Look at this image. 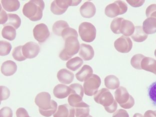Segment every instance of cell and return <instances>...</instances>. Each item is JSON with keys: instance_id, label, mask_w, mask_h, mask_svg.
<instances>
[{"instance_id": "cell-1", "label": "cell", "mask_w": 156, "mask_h": 117, "mask_svg": "<svg viewBox=\"0 0 156 117\" xmlns=\"http://www.w3.org/2000/svg\"><path fill=\"white\" fill-rule=\"evenodd\" d=\"M61 36L65 40V47L60 52L59 58L65 61L77 54L80 49V45L78 40V33L73 28L65 29L62 32Z\"/></svg>"}, {"instance_id": "cell-2", "label": "cell", "mask_w": 156, "mask_h": 117, "mask_svg": "<svg viewBox=\"0 0 156 117\" xmlns=\"http://www.w3.org/2000/svg\"><path fill=\"white\" fill-rule=\"evenodd\" d=\"M51 99L50 94L46 92L38 94L35 97V103L39 107V112L44 117H51L57 110V102Z\"/></svg>"}, {"instance_id": "cell-3", "label": "cell", "mask_w": 156, "mask_h": 117, "mask_svg": "<svg viewBox=\"0 0 156 117\" xmlns=\"http://www.w3.org/2000/svg\"><path fill=\"white\" fill-rule=\"evenodd\" d=\"M44 8L45 3L43 1H30L24 5L23 8V13L31 21L36 22L42 19Z\"/></svg>"}, {"instance_id": "cell-4", "label": "cell", "mask_w": 156, "mask_h": 117, "mask_svg": "<svg viewBox=\"0 0 156 117\" xmlns=\"http://www.w3.org/2000/svg\"><path fill=\"white\" fill-rule=\"evenodd\" d=\"M94 99L97 103L104 107L106 111L109 113H114L117 110L118 104L110 91L106 88H102L98 91Z\"/></svg>"}, {"instance_id": "cell-5", "label": "cell", "mask_w": 156, "mask_h": 117, "mask_svg": "<svg viewBox=\"0 0 156 117\" xmlns=\"http://www.w3.org/2000/svg\"><path fill=\"white\" fill-rule=\"evenodd\" d=\"M146 15L147 18L143 23V29L146 34L156 32V4H152L147 8Z\"/></svg>"}, {"instance_id": "cell-6", "label": "cell", "mask_w": 156, "mask_h": 117, "mask_svg": "<svg viewBox=\"0 0 156 117\" xmlns=\"http://www.w3.org/2000/svg\"><path fill=\"white\" fill-rule=\"evenodd\" d=\"M116 102L124 109H130L135 105V100L129 94L126 88L120 87L115 92Z\"/></svg>"}, {"instance_id": "cell-7", "label": "cell", "mask_w": 156, "mask_h": 117, "mask_svg": "<svg viewBox=\"0 0 156 117\" xmlns=\"http://www.w3.org/2000/svg\"><path fill=\"white\" fill-rule=\"evenodd\" d=\"M79 33L83 41L91 43L96 37V29L91 23L83 22L79 26Z\"/></svg>"}, {"instance_id": "cell-8", "label": "cell", "mask_w": 156, "mask_h": 117, "mask_svg": "<svg viewBox=\"0 0 156 117\" xmlns=\"http://www.w3.org/2000/svg\"><path fill=\"white\" fill-rule=\"evenodd\" d=\"M71 90L70 95L69 96L68 103L69 105L72 107L75 108L77 105L82 103L83 98L84 96V88L79 84H73L70 85Z\"/></svg>"}, {"instance_id": "cell-9", "label": "cell", "mask_w": 156, "mask_h": 117, "mask_svg": "<svg viewBox=\"0 0 156 117\" xmlns=\"http://www.w3.org/2000/svg\"><path fill=\"white\" fill-rule=\"evenodd\" d=\"M81 0L78 1H64L56 0L54 1L51 5V11L56 15H61L65 13L70 6H77L81 3Z\"/></svg>"}, {"instance_id": "cell-10", "label": "cell", "mask_w": 156, "mask_h": 117, "mask_svg": "<svg viewBox=\"0 0 156 117\" xmlns=\"http://www.w3.org/2000/svg\"><path fill=\"white\" fill-rule=\"evenodd\" d=\"M127 10L128 5L126 2L122 1H117L106 7L105 13L108 17L115 18L126 13Z\"/></svg>"}, {"instance_id": "cell-11", "label": "cell", "mask_w": 156, "mask_h": 117, "mask_svg": "<svg viewBox=\"0 0 156 117\" xmlns=\"http://www.w3.org/2000/svg\"><path fill=\"white\" fill-rule=\"evenodd\" d=\"M101 83L100 77L96 74H93L91 77L85 81L83 85L85 95L89 96L95 95L98 91Z\"/></svg>"}, {"instance_id": "cell-12", "label": "cell", "mask_w": 156, "mask_h": 117, "mask_svg": "<svg viewBox=\"0 0 156 117\" xmlns=\"http://www.w3.org/2000/svg\"><path fill=\"white\" fill-rule=\"evenodd\" d=\"M34 37L40 43L45 42L50 36L49 29L46 24L41 23L35 27L33 29Z\"/></svg>"}, {"instance_id": "cell-13", "label": "cell", "mask_w": 156, "mask_h": 117, "mask_svg": "<svg viewBox=\"0 0 156 117\" xmlns=\"http://www.w3.org/2000/svg\"><path fill=\"white\" fill-rule=\"evenodd\" d=\"M114 47L120 53H128L132 49V41L129 37L122 36L115 41Z\"/></svg>"}, {"instance_id": "cell-14", "label": "cell", "mask_w": 156, "mask_h": 117, "mask_svg": "<svg viewBox=\"0 0 156 117\" xmlns=\"http://www.w3.org/2000/svg\"><path fill=\"white\" fill-rule=\"evenodd\" d=\"M40 51V46L35 42H28L23 46V54L26 58H33L36 57Z\"/></svg>"}, {"instance_id": "cell-15", "label": "cell", "mask_w": 156, "mask_h": 117, "mask_svg": "<svg viewBox=\"0 0 156 117\" xmlns=\"http://www.w3.org/2000/svg\"><path fill=\"white\" fill-rule=\"evenodd\" d=\"M75 109L68 104L58 106L57 111L53 115L54 117H75Z\"/></svg>"}, {"instance_id": "cell-16", "label": "cell", "mask_w": 156, "mask_h": 117, "mask_svg": "<svg viewBox=\"0 0 156 117\" xmlns=\"http://www.w3.org/2000/svg\"><path fill=\"white\" fill-rule=\"evenodd\" d=\"M80 12L83 17L85 18H91L96 14V9L93 3L91 2H86L82 5Z\"/></svg>"}, {"instance_id": "cell-17", "label": "cell", "mask_w": 156, "mask_h": 117, "mask_svg": "<svg viewBox=\"0 0 156 117\" xmlns=\"http://www.w3.org/2000/svg\"><path fill=\"white\" fill-rule=\"evenodd\" d=\"M57 78L60 83L68 85L72 83L74 80V74L67 69H62L58 72Z\"/></svg>"}, {"instance_id": "cell-18", "label": "cell", "mask_w": 156, "mask_h": 117, "mask_svg": "<svg viewBox=\"0 0 156 117\" xmlns=\"http://www.w3.org/2000/svg\"><path fill=\"white\" fill-rule=\"evenodd\" d=\"M79 56L86 61L92 60L94 57L95 52L92 46L85 44L80 45Z\"/></svg>"}, {"instance_id": "cell-19", "label": "cell", "mask_w": 156, "mask_h": 117, "mask_svg": "<svg viewBox=\"0 0 156 117\" xmlns=\"http://www.w3.org/2000/svg\"><path fill=\"white\" fill-rule=\"evenodd\" d=\"M1 72L5 76H11L17 70V65L14 62L8 60L4 62L1 66Z\"/></svg>"}, {"instance_id": "cell-20", "label": "cell", "mask_w": 156, "mask_h": 117, "mask_svg": "<svg viewBox=\"0 0 156 117\" xmlns=\"http://www.w3.org/2000/svg\"><path fill=\"white\" fill-rule=\"evenodd\" d=\"M71 90L69 87L63 84H58L55 87L53 94L58 99H64L70 95Z\"/></svg>"}, {"instance_id": "cell-21", "label": "cell", "mask_w": 156, "mask_h": 117, "mask_svg": "<svg viewBox=\"0 0 156 117\" xmlns=\"http://www.w3.org/2000/svg\"><path fill=\"white\" fill-rule=\"evenodd\" d=\"M93 70L90 66L85 65L83 66L81 70L76 74V77L78 81L83 82L86 81L93 75Z\"/></svg>"}, {"instance_id": "cell-22", "label": "cell", "mask_w": 156, "mask_h": 117, "mask_svg": "<svg viewBox=\"0 0 156 117\" xmlns=\"http://www.w3.org/2000/svg\"><path fill=\"white\" fill-rule=\"evenodd\" d=\"M141 68L142 70L156 75V60L152 58L145 57L141 62Z\"/></svg>"}, {"instance_id": "cell-23", "label": "cell", "mask_w": 156, "mask_h": 117, "mask_svg": "<svg viewBox=\"0 0 156 117\" xmlns=\"http://www.w3.org/2000/svg\"><path fill=\"white\" fill-rule=\"evenodd\" d=\"M135 27L131 21L124 19L122 23L121 34L126 37L131 36L134 34Z\"/></svg>"}, {"instance_id": "cell-24", "label": "cell", "mask_w": 156, "mask_h": 117, "mask_svg": "<svg viewBox=\"0 0 156 117\" xmlns=\"http://www.w3.org/2000/svg\"><path fill=\"white\" fill-rule=\"evenodd\" d=\"M2 6L7 11L15 12L19 9L20 3L16 0H2Z\"/></svg>"}, {"instance_id": "cell-25", "label": "cell", "mask_w": 156, "mask_h": 117, "mask_svg": "<svg viewBox=\"0 0 156 117\" xmlns=\"http://www.w3.org/2000/svg\"><path fill=\"white\" fill-rule=\"evenodd\" d=\"M90 111L89 105L83 102L75 107L76 117H88L89 116Z\"/></svg>"}, {"instance_id": "cell-26", "label": "cell", "mask_w": 156, "mask_h": 117, "mask_svg": "<svg viewBox=\"0 0 156 117\" xmlns=\"http://www.w3.org/2000/svg\"><path fill=\"white\" fill-rule=\"evenodd\" d=\"M120 81L114 75H109L105 79V85L108 89L115 90L120 86Z\"/></svg>"}, {"instance_id": "cell-27", "label": "cell", "mask_w": 156, "mask_h": 117, "mask_svg": "<svg viewBox=\"0 0 156 117\" xmlns=\"http://www.w3.org/2000/svg\"><path fill=\"white\" fill-rule=\"evenodd\" d=\"M131 37L135 42L140 43L145 41L147 39L148 35L144 32L143 27L140 26L135 27V32L131 36Z\"/></svg>"}, {"instance_id": "cell-28", "label": "cell", "mask_w": 156, "mask_h": 117, "mask_svg": "<svg viewBox=\"0 0 156 117\" xmlns=\"http://www.w3.org/2000/svg\"><path fill=\"white\" fill-rule=\"evenodd\" d=\"M2 35L3 38L9 41H13L16 37V29L11 26H7L3 28L2 31Z\"/></svg>"}, {"instance_id": "cell-29", "label": "cell", "mask_w": 156, "mask_h": 117, "mask_svg": "<svg viewBox=\"0 0 156 117\" xmlns=\"http://www.w3.org/2000/svg\"><path fill=\"white\" fill-rule=\"evenodd\" d=\"M70 27L68 23L63 20L58 21L55 23L53 26V32L55 35L61 36L62 33L66 28Z\"/></svg>"}, {"instance_id": "cell-30", "label": "cell", "mask_w": 156, "mask_h": 117, "mask_svg": "<svg viewBox=\"0 0 156 117\" xmlns=\"http://www.w3.org/2000/svg\"><path fill=\"white\" fill-rule=\"evenodd\" d=\"M83 64V61L81 58L76 57L69 60L66 63V67L72 71H76Z\"/></svg>"}, {"instance_id": "cell-31", "label": "cell", "mask_w": 156, "mask_h": 117, "mask_svg": "<svg viewBox=\"0 0 156 117\" xmlns=\"http://www.w3.org/2000/svg\"><path fill=\"white\" fill-rule=\"evenodd\" d=\"M21 25V19L18 15L16 14H9L8 21L4 26H11L15 28L16 29H18Z\"/></svg>"}, {"instance_id": "cell-32", "label": "cell", "mask_w": 156, "mask_h": 117, "mask_svg": "<svg viewBox=\"0 0 156 117\" xmlns=\"http://www.w3.org/2000/svg\"><path fill=\"white\" fill-rule=\"evenodd\" d=\"M122 18H116L113 20L111 24V29L115 34H121L122 23L124 20Z\"/></svg>"}, {"instance_id": "cell-33", "label": "cell", "mask_w": 156, "mask_h": 117, "mask_svg": "<svg viewBox=\"0 0 156 117\" xmlns=\"http://www.w3.org/2000/svg\"><path fill=\"white\" fill-rule=\"evenodd\" d=\"M12 49V45L9 42L5 41L0 42V55L1 56H7L9 54Z\"/></svg>"}, {"instance_id": "cell-34", "label": "cell", "mask_w": 156, "mask_h": 117, "mask_svg": "<svg viewBox=\"0 0 156 117\" xmlns=\"http://www.w3.org/2000/svg\"><path fill=\"white\" fill-rule=\"evenodd\" d=\"M145 56L142 54H136L134 55L131 60V65L137 70H142L141 62Z\"/></svg>"}, {"instance_id": "cell-35", "label": "cell", "mask_w": 156, "mask_h": 117, "mask_svg": "<svg viewBox=\"0 0 156 117\" xmlns=\"http://www.w3.org/2000/svg\"><path fill=\"white\" fill-rule=\"evenodd\" d=\"M22 48L23 46H18L13 50L12 56L14 59L17 61H23L27 59L23 54Z\"/></svg>"}, {"instance_id": "cell-36", "label": "cell", "mask_w": 156, "mask_h": 117, "mask_svg": "<svg viewBox=\"0 0 156 117\" xmlns=\"http://www.w3.org/2000/svg\"><path fill=\"white\" fill-rule=\"evenodd\" d=\"M148 92L151 100L154 104L156 105V82L150 85Z\"/></svg>"}, {"instance_id": "cell-37", "label": "cell", "mask_w": 156, "mask_h": 117, "mask_svg": "<svg viewBox=\"0 0 156 117\" xmlns=\"http://www.w3.org/2000/svg\"><path fill=\"white\" fill-rule=\"evenodd\" d=\"M13 111L10 108L5 107L0 110V117H13Z\"/></svg>"}, {"instance_id": "cell-38", "label": "cell", "mask_w": 156, "mask_h": 117, "mask_svg": "<svg viewBox=\"0 0 156 117\" xmlns=\"http://www.w3.org/2000/svg\"><path fill=\"white\" fill-rule=\"evenodd\" d=\"M1 101L6 100L10 97V91L6 87L1 86Z\"/></svg>"}, {"instance_id": "cell-39", "label": "cell", "mask_w": 156, "mask_h": 117, "mask_svg": "<svg viewBox=\"0 0 156 117\" xmlns=\"http://www.w3.org/2000/svg\"><path fill=\"white\" fill-rule=\"evenodd\" d=\"M1 13H0V22L1 25H4L7 23L8 20V14H7L6 12L1 7Z\"/></svg>"}, {"instance_id": "cell-40", "label": "cell", "mask_w": 156, "mask_h": 117, "mask_svg": "<svg viewBox=\"0 0 156 117\" xmlns=\"http://www.w3.org/2000/svg\"><path fill=\"white\" fill-rule=\"evenodd\" d=\"M127 2L130 6L134 8L141 7L145 3L144 0H127Z\"/></svg>"}, {"instance_id": "cell-41", "label": "cell", "mask_w": 156, "mask_h": 117, "mask_svg": "<svg viewBox=\"0 0 156 117\" xmlns=\"http://www.w3.org/2000/svg\"><path fill=\"white\" fill-rule=\"evenodd\" d=\"M17 117H30L28 112L24 108H20L16 111Z\"/></svg>"}, {"instance_id": "cell-42", "label": "cell", "mask_w": 156, "mask_h": 117, "mask_svg": "<svg viewBox=\"0 0 156 117\" xmlns=\"http://www.w3.org/2000/svg\"><path fill=\"white\" fill-rule=\"evenodd\" d=\"M113 117H129V115L127 111L119 109L113 114Z\"/></svg>"}, {"instance_id": "cell-43", "label": "cell", "mask_w": 156, "mask_h": 117, "mask_svg": "<svg viewBox=\"0 0 156 117\" xmlns=\"http://www.w3.org/2000/svg\"><path fill=\"white\" fill-rule=\"evenodd\" d=\"M144 117H156V111L148 110L146 112Z\"/></svg>"}, {"instance_id": "cell-44", "label": "cell", "mask_w": 156, "mask_h": 117, "mask_svg": "<svg viewBox=\"0 0 156 117\" xmlns=\"http://www.w3.org/2000/svg\"><path fill=\"white\" fill-rule=\"evenodd\" d=\"M133 117H144V116H143L142 115L139 113H136L134 115Z\"/></svg>"}, {"instance_id": "cell-45", "label": "cell", "mask_w": 156, "mask_h": 117, "mask_svg": "<svg viewBox=\"0 0 156 117\" xmlns=\"http://www.w3.org/2000/svg\"><path fill=\"white\" fill-rule=\"evenodd\" d=\"M154 54H155V56H156V49L155 50V52H154Z\"/></svg>"}, {"instance_id": "cell-46", "label": "cell", "mask_w": 156, "mask_h": 117, "mask_svg": "<svg viewBox=\"0 0 156 117\" xmlns=\"http://www.w3.org/2000/svg\"><path fill=\"white\" fill-rule=\"evenodd\" d=\"M88 117H93L92 116H91V115H89V116H88Z\"/></svg>"}]
</instances>
